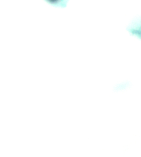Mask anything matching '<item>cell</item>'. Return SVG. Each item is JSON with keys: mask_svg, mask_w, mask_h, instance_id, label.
<instances>
[{"mask_svg": "<svg viewBox=\"0 0 141 157\" xmlns=\"http://www.w3.org/2000/svg\"><path fill=\"white\" fill-rule=\"evenodd\" d=\"M53 6L64 8L67 6L69 0H43Z\"/></svg>", "mask_w": 141, "mask_h": 157, "instance_id": "6da1fadb", "label": "cell"}]
</instances>
